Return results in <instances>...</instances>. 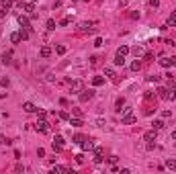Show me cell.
<instances>
[{"instance_id": "1", "label": "cell", "mask_w": 176, "mask_h": 174, "mask_svg": "<svg viewBox=\"0 0 176 174\" xmlns=\"http://www.w3.org/2000/svg\"><path fill=\"white\" fill-rule=\"evenodd\" d=\"M78 31H80V33H92V31H94V23H92V21H82V23L78 25Z\"/></svg>"}, {"instance_id": "2", "label": "cell", "mask_w": 176, "mask_h": 174, "mask_svg": "<svg viewBox=\"0 0 176 174\" xmlns=\"http://www.w3.org/2000/svg\"><path fill=\"white\" fill-rule=\"evenodd\" d=\"M35 129L41 131V133H49V123H47L45 119H39V121L35 123Z\"/></svg>"}, {"instance_id": "3", "label": "cell", "mask_w": 176, "mask_h": 174, "mask_svg": "<svg viewBox=\"0 0 176 174\" xmlns=\"http://www.w3.org/2000/svg\"><path fill=\"white\" fill-rule=\"evenodd\" d=\"M92 96H94V90H82V92L78 94V100H80V102H86V100H90Z\"/></svg>"}, {"instance_id": "4", "label": "cell", "mask_w": 176, "mask_h": 174, "mask_svg": "<svg viewBox=\"0 0 176 174\" xmlns=\"http://www.w3.org/2000/svg\"><path fill=\"white\" fill-rule=\"evenodd\" d=\"M137 121V117L133 115V113H127V115H121V123L123 125H131V123H135Z\"/></svg>"}, {"instance_id": "5", "label": "cell", "mask_w": 176, "mask_h": 174, "mask_svg": "<svg viewBox=\"0 0 176 174\" xmlns=\"http://www.w3.org/2000/svg\"><path fill=\"white\" fill-rule=\"evenodd\" d=\"M70 90L76 92V94H80V92L84 90V84H82L80 80H74V82H70Z\"/></svg>"}, {"instance_id": "6", "label": "cell", "mask_w": 176, "mask_h": 174, "mask_svg": "<svg viewBox=\"0 0 176 174\" xmlns=\"http://www.w3.org/2000/svg\"><path fill=\"white\" fill-rule=\"evenodd\" d=\"M19 25H21L23 29H29V31H31V21H29V16H25V14H19Z\"/></svg>"}, {"instance_id": "7", "label": "cell", "mask_w": 176, "mask_h": 174, "mask_svg": "<svg viewBox=\"0 0 176 174\" xmlns=\"http://www.w3.org/2000/svg\"><path fill=\"white\" fill-rule=\"evenodd\" d=\"M158 98H162V100H170V90L164 86L158 88Z\"/></svg>"}, {"instance_id": "8", "label": "cell", "mask_w": 176, "mask_h": 174, "mask_svg": "<svg viewBox=\"0 0 176 174\" xmlns=\"http://www.w3.org/2000/svg\"><path fill=\"white\" fill-rule=\"evenodd\" d=\"M19 6L21 8H25V12H29V14H33V10H35V4L29 0V2H19Z\"/></svg>"}, {"instance_id": "9", "label": "cell", "mask_w": 176, "mask_h": 174, "mask_svg": "<svg viewBox=\"0 0 176 174\" xmlns=\"http://www.w3.org/2000/svg\"><path fill=\"white\" fill-rule=\"evenodd\" d=\"M102 154H104V150H102L100 145H96V148H94V162H96V164L102 162Z\"/></svg>"}, {"instance_id": "10", "label": "cell", "mask_w": 176, "mask_h": 174, "mask_svg": "<svg viewBox=\"0 0 176 174\" xmlns=\"http://www.w3.org/2000/svg\"><path fill=\"white\" fill-rule=\"evenodd\" d=\"M156 135H158V131H156V129H150V131H145V133H143V139H145V141H156Z\"/></svg>"}, {"instance_id": "11", "label": "cell", "mask_w": 176, "mask_h": 174, "mask_svg": "<svg viewBox=\"0 0 176 174\" xmlns=\"http://www.w3.org/2000/svg\"><path fill=\"white\" fill-rule=\"evenodd\" d=\"M68 121H70V125H72V127H82V125H84L82 117H70Z\"/></svg>"}, {"instance_id": "12", "label": "cell", "mask_w": 176, "mask_h": 174, "mask_svg": "<svg viewBox=\"0 0 176 174\" xmlns=\"http://www.w3.org/2000/svg\"><path fill=\"white\" fill-rule=\"evenodd\" d=\"M129 51H131V53L135 55V57H141V55L145 53V51H143V47H139V45H135V47H131Z\"/></svg>"}, {"instance_id": "13", "label": "cell", "mask_w": 176, "mask_h": 174, "mask_svg": "<svg viewBox=\"0 0 176 174\" xmlns=\"http://www.w3.org/2000/svg\"><path fill=\"white\" fill-rule=\"evenodd\" d=\"M80 145H82V150H84V152H90V150H94V143H92L90 139H84Z\"/></svg>"}, {"instance_id": "14", "label": "cell", "mask_w": 176, "mask_h": 174, "mask_svg": "<svg viewBox=\"0 0 176 174\" xmlns=\"http://www.w3.org/2000/svg\"><path fill=\"white\" fill-rule=\"evenodd\" d=\"M12 4H14V0H0V8H4V10H10Z\"/></svg>"}, {"instance_id": "15", "label": "cell", "mask_w": 176, "mask_h": 174, "mask_svg": "<svg viewBox=\"0 0 176 174\" xmlns=\"http://www.w3.org/2000/svg\"><path fill=\"white\" fill-rule=\"evenodd\" d=\"M23 109H25L27 113H35V111H37V107H35L33 102H23Z\"/></svg>"}, {"instance_id": "16", "label": "cell", "mask_w": 176, "mask_h": 174, "mask_svg": "<svg viewBox=\"0 0 176 174\" xmlns=\"http://www.w3.org/2000/svg\"><path fill=\"white\" fill-rule=\"evenodd\" d=\"M39 55H41V57H49V55H51V47L43 45V47H41V51H39Z\"/></svg>"}, {"instance_id": "17", "label": "cell", "mask_w": 176, "mask_h": 174, "mask_svg": "<svg viewBox=\"0 0 176 174\" xmlns=\"http://www.w3.org/2000/svg\"><path fill=\"white\" fill-rule=\"evenodd\" d=\"M115 66H125V55L115 53Z\"/></svg>"}, {"instance_id": "18", "label": "cell", "mask_w": 176, "mask_h": 174, "mask_svg": "<svg viewBox=\"0 0 176 174\" xmlns=\"http://www.w3.org/2000/svg\"><path fill=\"white\" fill-rule=\"evenodd\" d=\"M160 66H162V68H170V66H172V57H162V59H160Z\"/></svg>"}, {"instance_id": "19", "label": "cell", "mask_w": 176, "mask_h": 174, "mask_svg": "<svg viewBox=\"0 0 176 174\" xmlns=\"http://www.w3.org/2000/svg\"><path fill=\"white\" fill-rule=\"evenodd\" d=\"M102 84H104V78L102 76H94L92 78V86H102Z\"/></svg>"}, {"instance_id": "20", "label": "cell", "mask_w": 176, "mask_h": 174, "mask_svg": "<svg viewBox=\"0 0 176 174\" xmlns=\"http://www.w3.org/2000/svg\"><path fill=\"white\" fill-rule=\"evenodd\" d=\"M152 129H156V131L164 129V121H160V119H156V121L152 123Z\"/></svg>"}, {"instance_id": "21", "label": "cell", "mask_w": 176, "mask_h": 174, "mask_svg": "<svg viewBox=\"0 0 176 174\" xmlns=\"http://www.w3.org/2000/svg\"><path fill=\"white\" fill-rule=\"evenodd\" d=\"M10 41H12V43H21V41H23V39H21V33H19V31H14V33L10 35Z\"/></svg>"}, {"instance_id": "22", "label": "cell", "mask_w": 176, "mask_h": 174, "mask_svg": "<svg viewBox=\"0 0 176 174\" xmlns=\"http://www.w3.org/2000/svg\"><path fill=\"white\" fill-rule=\"evenodd\" d=\"M51 145H59V148H64V137H62V135H55Z\"/></svg>"}, {"instance_id": "23", "label": "cell", "mask_w": 176, "mask_h": 174, "mask_svg": "<svg viewBox=\"0 0 176 174\" xmlns=\"http://www.w3.org/2000/svg\"><path fill=\"white\" fill-rule=\"evenodd\" d=\"M166 168H168V170H176V160L168 158V160H166Z\"/></svg>"}, {"instance_id": "24", "label": "cell", "mask_w": 176, "mask_h": 174, "mask_svg": "<svg viewBox=\"0 0 176 174\" xmlns=\"http://www.w3.org/2000/svg\"><path fill=\"white\" fill-rule=\"evenodd\" d=\"M45 27H47V31H53L57 25H55V21L53 19H47V23H45Z\"/></svg>"}, {"instance_id": "25", "label": "cell", "mask_w": 176, "mask_h": 174, "mask_svg": "<svg viewBox=\"0 0 176 174\" xmlns=\"http://www.w3.org/2000/svg\"><path fill=\"white\" fill-rule=\"evenodd\" d=\"M19 33H21V39H23V41H27V39H29V33H31V31H29V29H21Z\"/></svg>"}, {"instance_id": "26", "label": "cell", "mask_w": 176, "mask_h": 174, "mask_svg": "<svg viewBox=\"0 0 176 174\" xmlns=\"http://www.w3.org/2000/svg\"><path fill=\"white\" fill-rule=\"evenodd\" d=\"M66 51H68V49H66V45H55V53H57V55H64Z\"/></svg>"}, {"instance_id": "27", "label": "cell", "mask_w": 176, "mask_h": 174, "mask_svg": "<svg viewBox=\"0 0 176 174\" xmlns=\"http://www.w3.org/2000/svg\"><path fill=\"white\" fill-rule=\"evenodd\" d=\"M117 53H119V55H127V53H129V47H127V45H121V47L117 49Z\"/></svg>"}, {"instance_id": "28", "label": "cell", "mask_w": 176, "mask_h": 174, "mask_svg": "<svg viewBox=\"0 0 176 174\" xmlns=\"http://www.w3.org/2000/svg\"><path fill=\"white\" fill-rule=\"evenodd\" d=\"M115 107H117V111H121L123 107H125V98L121 96V98H117V102H115Z\"/></svg>"}, {"instance_id": "29", "label": "cell", "mask_w": 176, "mask_h": 174, "mask_svg": "<svg viewBox=\"0 0 176 174\" xmlns=\"http://www.w3.org/2000/svg\"><path fill=\"white\" fill-rule=\"evenodd\" d=\"M131 70L133 72H139V70H141V62H139V59H135V62L131 64Z\"/></svg>"}, {"instance_id": "30", "label": "cell", "mask_w": 176, "mask_h": 174, "mask_svg": "<svg viewBox=\"0 0 176 174\" xmlns=\"http://www.w3.org/2000/svg\"><path fill=\"white\" fill-rule=\"evenodd\" d=\"M104 76L107 78H115V70L113 68H104Z\"/></svg>"}, {"instance_id": "31", "label": "cell", "mask_w": 176, "mask_h": 174, "mask_svg": "<svg viewBox=\"0 0 176 174\" xmlns=\"http://www.w3.org/2000/svg\"><path fill=\"white\" fill-rule=\"evenodd\" d=\"M10 57H12L10 51H8V53H2V62H4V64H10Z\"/></svg>"}, {"instance_id": "32", "label": "cell", "mask_w": 176, "mask_h": 174, "mask_svg": "<svg viewBox=\"0 0 176 174\" xmlns=\"http://www.w3.org/2000/svg\"><path fill=\"white\" fill-rule=\"evenodd\" d=\"M70 21H72L70 16H64V19L59 21V27H66V25H70Z\"/></svg>"}, {"instance_id": "33", "label": "cell", "mask_w": 176, "mask_h": 174, "mask_svg": "<svg viewBox=\"0 0 176 174\" xmlns=\"http://www.w3.org/2000/svg\"><path fill=\"white\" fill-rule=\"evenodd\" d=\"M84 139H86V137H84V135H80V133H78V135H74V143H82Z\"/></svg>"}, {"instance_id": "34", "label": "cell", "mask_w": 176, "mask_h": 174, "mask_svg": "<svg viewBox=\"0 0 176 174\" xmlns=\"http://www.w3.org/2000/svg\"><path fill=\"white\" fill-rule=\"evenodd\" d=\"M53 172H68L66 166H53Z\"/></svg>"}, {"instance_id": "35", "label": "cell", "mask_w": 176, "mask_h": 174, "mask_svg": "<svg viewBox=\"0 0 176 174\" xmlns=\"http://www.w3.org/2000/svg\"><path fill=\"white\" fill-rule=\"evenodd\" d=\"M147 4H150L152 8H158V6H160V0H147Z\"/></svg>"}, {"instance_id": "36", "label": "cell", "mask_w": 176, "mask_h": 174, "mask_svg": "<svg viewBox=\"0 0 176 174\" xmlns=\"http://www.w3.org/2000/svg\"><path fill=\"white\" fill-rule=\"evenodd\" d=\"M168 27H176V16H174V14L168 19Z\"/></svg>"}, {"instance_id": "37", "label": "cell", "mask_w": 176, "mask_h": 174, "mask_svg": "<svg viewBox=\"0 0 176 174\" xmlns=\"http://www.w3.org/2000/svg\"><path fill=\"white\" fill-rule=\"evenodd\" d=\"M154 96H156V92H145V94H143V98H145V100H152Z\"/></svg>"}, {"instance_id": "38", "label": "cell", "mask_w": 176, "mask_h": 174, "mask_svg": "<svg viewBox=\"0 0 176 174\" xmlns=\"http://www.w3.org/2000/svg\"><path fill=\"white\" fill-rule=\"evenodd\" d=\"M72 115H74V117H82V111L76 107V109H72Z\"/></svg>"}, {"instance_id": "39", "label": "cell", "mask_w": 176, "mask_h": 174, "mask_svg": "<svg viewBox=\"0 0 176 174\" xmlns=\"http://www.w3.org/2000/svg\"><path fill=\"white\" fill-rule=\"evenodd\" d=\"M143 59H147V62H152V59H154V53H150V51H147V53H143Z\"/></svg>"}, {"instance_id": "40", "label": "cell", "mask_w": 176, "mask_h": 174, "mask_svg": "<svg viewBox=\"0 0 176 174\" xmlns=\"http://www.w3.org/2000/svg\"><path fill=\"white\" fill-rule=\"evenodd\" d=\"M0 84H2V86L6 88L8 84H10V80H8V78H0Z\"/></svg>"}, {"instance_id": "41", "label": "cell", "mask_w": 176, "mask_h": 174, "mask_svg": "<svg viewBox=\"0 0 176 174\" xmlns=\"http://www.w3.org/2000/svg\"><path fill=\"white\" fill-rule=\"evenodd\" d=\"M147 80H150V82H160V76H156V74H154V76H150Z\"/></svg>"}, {"instance_id": "42", "label": "cell", "mask_w": 176, "mask_h": 174, "mask_svg": "<svg viewBox=\"0 0 176 174\" xmlns=\"http://www.w3.org/2000/svg\"><path fill=\"white\" fill-rule=\"evenodd\" d=\"M57 117H59V119H70V115H68V113H66V111H62V113H59V115H57Z\"/></svg>"}, {"instance_id": "43", "label": "cell", "mask_w": 176, "mask_h": 174, "mask_svg": "<svg viewBox=\"0 0 176 174\" xmlns=\"http://www.w3.org/2000/svg\"><path fill=\"white\" fill-rule=\"evenodd\" d=\"M76 162H78V164H82V162H84V156H82V154H78V156H76Z\"/></svg>"}, {"instance_id": "44", "label": "cell", "mask_w": 176, "mask_h": 174, "mask_svg": "<svg viewBox=\"0 0 176 174\" xmlns=\"http://www.w3.org/2000/svg\"><path fill=\"white\" fill-rule=\"evenodd\" d=\"M37 156H39V158H43V156H45V150H43V148H39V150H37Z\"/></svg>"}, {"instance_id": "45", "label": "cell", "mask_w": 176, "mask_h": 174, "mask_svg": "<svg viewBox=\"0 0 176 174\" xmlns=\"http://www.w3.org/2000/svg\"><path fill=\"white\" fill-rule=\"evenodd\" d=\"M94 45H96V47H100V45H102V39H100V37H96V39H94Z\"/></svg>"}, {"instance_id": "46", "label": "cell", "mask_w": 176, "mask_h": 174, "mask_svg": "<svg viewBox=\"0 0 176 174\" xmlns=\"http://www.w3.org/2000/svg\"><path fill=\"white\" fill-rule=\"evenodd\" d=\"M170 98H176V86H172V90H170Z\"/></svg>"}, {"instance_id": "47", "label": "cell", "mask_w": 176, "mask_h": 174, "mask_svg": "<svg viewBox=\"0 0 176 174\" xmlns=\"http://www.w3.org/2000/svg\"><path fill=\"white\" fill-rule=\"evenodd\" d=\"M129 4V0H119V6H127Z\"/></svg>"}, {"instance_id": "48", "label": "cell", "mask_w": 176, "mask_h": 174, "mask_svg": "<svg viewBox=\"0 0 176 174\" xmlns=\"http://www.w3.org/2000/svg\"><path fill=\"white\" fill-rule=\"evenodd\" d=\"M6 141H8V139H6V137H4V135L0 133V145H2V143H6Z\"/></svg>"}, {"instance_id": "49", "label": "cell", "mask_w": 176, "mask_h": 174, "mask_svg": "<svg viewBox=\"0 0 176 174\" xmlns=\"http://www.w3.org/2000/svg\"><path fill=\"white\" fill-rule=\"evenodd\" d=\"M172 66H176V55H174V57H172Z\"/></svg>"}, {"instance_id": "50", "label": "cell", "mask_w": 176, "mask_h": 174, "mask_svg": "<svg viewBox=\"0 0 176 174\" xmlns=\"http://www.w3.org/2000/svg\"><path fill=\"white\" fill-rule=\"evenodd\" d=\"M172 137H174V139H176V129H174V131H172Z\"/></svg>"}, {"instance_id": "51", "label": "cell", "mask_w": 176, "mask_h": 174, "mask_svg": "<svg viewBox=\"0 0 176 174\" xmlns=\"http://www.w3.org/2000/svg\"><path fill=\"white\" fill-rule=\"evenodd\" d=\"M31 2H37V0H31Z\"/></svg>"}, {"instance_id": "52", "label": "cell", "mask_w": 176, "mask_h": 174, "mask_svg": "<svg viewBox=\"0 0 176 174\" xmlns=\"http://www.w3.org/2000/svg\"><path fill=\"white\" fill-rule=\"evenodd\" d=\"M0 57H2V55H0Z\"/></svg>"}]
</instances>
